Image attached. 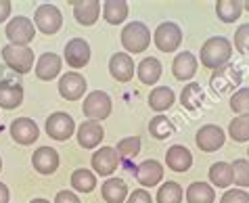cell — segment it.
<instances>
[{
    "mask_svg": "<svg viewBox=\"0 0 249 203\" xmlns=\"http://www.w3.org/2000/svg\"><path fill=\"white\" fill-rule=\"evenodd\" d=\"M75 134H78V143L82 149H96V147L101 145V141L105 138V130H103L101 122H82L80 128L75 130Z\"/></svg>",
    "mask_w": 249,
    "mask_h": 203,
    "instance_id": "2e32d148",
    "label": "cell"
},
{
    "mask_svg": "<svg viewBox=\"0 0 249 203\" xmlns=\"http://www.w3.org/2000/svg\"><path fill=\"white\" fill-rule=\"evenodd\" d=\"M241 13H243V2H239V0H220V2H216V15L224 23L237 21Z\"/></svg>",
    "mask_w": 249,
    "mask_h": 203,
    "instance_id": "f546056e",
    "label": "cell"
},
{
    "mask_svg": "<svg viewBox=\"0 0 249 203\" xmlns=\"http://www.w3.org/2000/svg\"><path fill=\"white\" fill-rule=\"evenodd\" d=\"M82 113L92 122H103L111 115V96L103 90H92L84 99L82 105Z\"/></svg>",
    "mask_w": 249,
    "mask_h": 203,
    "instance_id": "3957f363",
    "label": "cell"
},
{
    "mask_svg": "<svg viewBox=\"0 0 249 203\" xmlns=\"http://www.w3.org/2000/svg\"><path fill=\"white\" fill-rule=\"evenodd\" d=\"M149 132L153 138H157V141H163V138H170L174 134L176 128L165 115H155L153 120L149 122Z\"/></svg>",
    "mask_w": 249,
    "mask_h": 203,
    "instance_id": "836d02e7",
    "label": "cell"
},
{
    "mask_svg": "<svg viewBox=\"0 0 249 203\" xmlns=\"http://www.w3.org/2000/svg\"><path fill=\"white\" fill-rule=\"evenodd\" d=\"M182 197H184L182 186L178 183H174V180L163 183L157 191V203H180Z\"/></svg>",
    "mask_w": 249,
    "mask_h": 203,
    "instance_id": "d6a6232c",
    "label": "cell"
},
{
    "mask_svg": "<svg viewBox=\"0 0 249 203\" xmlns=\"http://www.w3.org/2000/svg\"><path fill=\"white\" fill-rule=\"evenodd\" d=\"M153 42L161 53H174L182 42L180 25L174 23V21H163V23H159L153 34Z\"/></svg>",
    "mask_w": 249,
    "mask_h": 203,
    "instance_id": "8992f818",
    "label": "cell"
},
{
    "mask_svg": "<svg viewBox=\"0 0 249 203\" xmlns=\"http://www.w3.org/2000/svg\"><path fill=\"white\" fill-rule=\"evenodd\" d=\"M103 17L111 25L124 23L128 17V2H124V0H107V2H103Z\"/></svg>",
    "mask_w": 249,
    "mask_h": 203,
    "instance_id": "4316f807",
    "label": "cell"
},
{
    "mask_svg": "<svg viewBox=\"0 0 249 203\" xmlns=\"http://www.w3.org/2000/svg\"><path fill=\"white\" fill-rule=\"evenodd\" d=\"M2 61L6 67H11L17 74H27L34 67V53L30 46H15L6 44L2 48Z\"/></svg>",
    "mask_w": 249,
    "mask_h": 203,
    "instance_id": "277c9868",
    "label": "cell"
},
{
    "mask_svg": "<svg viewBox=\"0 0 249 203\" xmlns=\"http://www.w3.org/2000/svg\"><path fill=\"white\" fill-rule=\"evenodd\" d=\"M136 75H138V80H141L142 84L153 86V84L161 78V63H159V59H155V57L142 59L136 65Z\"/></svg>",
    "mask_w": 249,
    "mask_h": 203,
    "instance_id": "d4e9b609",
    "label": "cell"
},
{
    "mask_svg": "<svg viewBox=\"0 0 249 203\" xmlns=\"http://www.w3.org/2000/svg\"><path fill=\"white\" fill-rule=\"evenodd\" d=\"M243 9H245V11H249V0H247V2H243Z\"/></svg>",
    "mask_w": 249,
    "mask_h": 203,
    "instance_id": "bcb514c9",
    "label": "cell"
},
{
    "mask_svg": "<svg viewBox=\"0 0 249 203\" xmlns=\"http://www.w3.org/2000/svg\"><path fill=\"white\" fill-rule=\"evenodd\" d=\"M247 155H249V149H247Z\"/></svg>",
    "mask_w": 249,
    "mask_h": 203,
    "instance_id": "c3c4849f",
    "label": "cell"
},
{
    "mask_svg": "<svg viewBox=\"0 0 249 203\" xmlns=\"http://www.w3.org/2000/svg\"><path fill=\"white\" fill-rule=\"evenodd\" d=\"M197 57L189 51H184L180 55L174 57V63H172V72H174V78L180 82H189L193 80V75L197 74Z\"/></svg>",
    "mask_w": 249,
    "mask_h": 203,
    "instance_id": "ac0fdd59",
    "label": "cell"
},
{
    "mask_svg": "<svg viewBox=\"0 0 249 203\" xmlns=\"http://www.w3.org/2000/svg\"><path fill=\"white\" fill-rule=\"evenodd\" d=\"M23 103V86L11 80L0 82V107L2 109H17Z\"/></svg>",
    "mask_w": 249,
    "mask_h": 203,
    "instance_id": "7402d4cb",
    "label": "cell"
},
{
    "mask_svg": "<svg viewBox=\"0 0 249 203\" xmlns=\"http://www.w3.org/2000/svg\"><path fill=\"white\" fill-rule=\"evenodd\" d=\"M126 203H153V199H151L149 191H144V188H136L134 193L128 195Z\"/></svg>",
    "mask_w": 249,
    "mask_h": 203,
    "instance_id": "60d3db41",
    "label": "cell"
},
{
    "mask_svg": "<svg viewBox=\"0 0 249 203\" xmlns=\"http://www.w3.org/2000/svg\"><path fill=\"white\" fill-rule=\"evenodd\" d=\"M61 65H63V63H61L59 55H54V53L40 55V59L36 61V75H38V80H42V82L54 80L61 74Z\"/></svg>",
    "mask_w": 249,
    "mask_h": 203,
    "instance_id": "d6986e66",
    "label": "cell"
},
{
    "mask_svg": "<svg viewBox=\"0 0 249 203\" xmlns=\"http://www.w3.org/2000/svg\"><path fill=\"white\" fill-rule=\"evenodd\" d=\"M4 32H6L9 42L15 46H27L34 38H36V25H34L32 19H27L23 15L13 17L9 23H6Z\"/></svg>",
    "mask_w": 249,
    "mask_h": 203,
    "instance_id": "5b68a950",
    "label": "cell"
},
{
    "mask_svg": "<svg viewBox=\"0 0 249 203\" xmlns=\"http://www.w3.org/2000/svg\"><path fill=\"white\" fill-rule=\"evenodd\" d=\"M134 172H136V180L142 186H155L161 183V178H163V166L159 164L157 159H147V162H142Z\"/></svg>",
    "mask_w": 249,
    "mask_h": 203,
    "instance_id": "ffe728a7",
    "label": "cell"
},
{
    "mask_svg": "<svg viewBox=\"0 0 249 203\" xmlns=\"http://www.w3.org/2000/svg\"><path fill=\"white\" fill-rule=\"evenodd\" d=\"M65 61L73 69L86 67L90 61V44L84 38H71L65 44Z\"/></svg>",
    "mask_w": 249,
    "mask_h": 203,
    "instance_id": "7c38bea8",
    "label": "cell"
},
{
    "mask_svg": "<svg viewBox=\"0 0 249 203\" xmlns=\"http://www.w3.org/2000/svg\"><path fill=\"white\" fill-rule=\"evenodd\" d=\"M54 203H80V197L73 191H59L57 197H54Z\"/></svg>",
    "mask_w": 249,
    "mask_h": 203,
    "instance_id": "b9f144b4",
    "label": "cell"
},
{
    "mask_svg": "<svg viewBox=\"0 0 249 203\" xmlns=\"http://www.w3.org/2000/svg\"><path fill=\"white\" fill-rule=\"evenodd\" d=\"M232 167V183L237 186H249V159H234V164H231Z\"/></svg>",
    "mask_w": 249,
    "mask_h": 203,
    "instance_id": "d590c367",
    "label": "cell"
},
{
    "mask_svg": "<svg viewBox=\"0 0 249 203\" xmlns=\"http://www.w3.org/2000/svg\"><path fill=\"white\" fill-rule=\"evenodd\" d=\"M165 164L172 172H178V174H184L189 167L193 166V155L191 151L182 145H174L170 147L168 153H165Z\"/></svg>",
    "mask_w": 249,
    "mask_h": 203,
    "instance_id": "44dd1931",
    "label": "cell"
},
{
    "mask_svg": "<svg viewBox=\"0 0 249 203\" xmlns=\"http://www.w3.org/2000/svg\"><path fill=\"white\" fill-rule=\"evenodd\" d=\"M210 183L218 188H228L232 185V167L226 162L212 164L210 167Z\"/></svg>",
    "mask_w": 249,
    "mask_h": 203,
    "instance_id": "f1b7e54d",
    "label": "cell"
},
{
    "mask_svg": "<svg viewBox=\"0 0 249 203\" xmlns=\"http://www.w3.org/2000/svg\"><path fill=\"white\" fill-rule=\"evenodd\" d=\"M101 15V2L96 0H86V2H73V17L80 25L90 27L96 23Z\"/></svg>",
    "mask_w": 249,
    "mask_h": 203,
    "instance_id": "603a6c76",
    "label": "cell"
},
{
    "mask_svg": "<svg viewBox=\"0 0 249 203\" xmlns=\"http://www.w3.org/2000/svg\"><path fill=\"white\" fill-rule=\"evenodd\" d=\"M101 193H103V199L107 203H124L128 199V185L124 183L122 178H109L105 180V185L101 186Z\"/></svg>",
    "mask_w": 249,
    "mask_h": 203,
    "instance_id": "cb8c5ba5",
    "label": "cell"
},
{
    "mask_svg": "<svg viewBox=\"0 0 249 203\" xmlns=\"http://www.w3.org/2000/svg\"><path fill=\"white\" fill-rule=\"evenodd\" d=\"M11 136H13V141L19 143V145H34L38 141V136H40V128H38V124L30 120V117H19V120H13L11 122Z\"/></svg>",
    "mask_w": 249,
    "mask_h": 203,
    "instance_id": "4fadbf2b",
    "label": "cell"
},
{
    "mask_svg": "<svg viewBox=\"0 0 249 203\" xmlns=\"http://www.w3.org/2000/svg\"><path fill=\"white\" fill-rule=\"evenodd\" d=\"M11 199V193H9V186L0 183V203H9Z\"/></svg>",
    "mask_w": 249,
    "mask_h": 203,
    "instance_id": "ee69618b",
    "label": "cell"
},
{
    "mask_svg": "<svg viewBox=\"0 0 249 203\" xmlns=\"http://www.w3.org/2000/svg\"><path fill=\"white\" fill-rule=\"evenodd\" d=\"M115 151H117V155L124 157V159L134 157V155H138V151H141V138H138V136H128V138H122V141L117 143Z\"/></svg>",
    "mask_w": 249,
    "mask_h": 203,
    "instance_id": "74e56055",
    "label": "cell"
},
{
    "mask_svg": "<svg viewBox=\"0 0 249 203\" xmlns=\"http://www.w3.org/2000/svg\"><path fill=\"white\" fill-rule=\"evenodd\" d=\"M176 101V94H174V90H172L170 86H157L151 90V94H149V105H151V109H155V111H168L172 105H174Z\"/></svg>",
    "mask_w": 249,
    "mask_h": 203,
    "instance_id": "484cf974",
    "label": "cell"
},
{
    "mask_svg": "<svg viewBox=\"0 0 249 203\" xmlns=\"http://www.w3.org/2000/svg\"><path fill=\"white\" fill-rule=\"evenodd\" d=\"M203 101H205V92H203L201 84L191 82V84H186V86L182 88L180 103H182V107H184V109L195 111V109L201 107V103H203Z\"/></svg>",
    "mask_w": 249,
    "mask_h": 203,
    "instance_id": "83f0119b",
    "label": "cell"
},
{
    "mask_svg": "<svg viewBox=\"0 0 249 203\" xmlns=\"http://www.w3.org/2000/svg\"><path fill=\"white\" fill-rule=\"evenodd\" d=\"M199 55H201V65L216 72V69L228 65V61L232 57V44L224 36H213L203 42Z\"/></svg>",
    "mask_w": 249,
    "mask_h": 203,
    "instance_id": "6da1fadb",
    "label": "cell"
},
{
    "mask_svg": "<svg viewBox=\"0 0 249 203\" xmlns=\"http://www.w3.org/2000/svg\"><path fill=\"white\" fill-rule=\"evenodd\" d=\"M228 134L237 143H247L249 141V115H237L228 126Z\"/></svg>",
    "mask_w": 249,
    "mask_h": 203,
    "instance_id": "e575fe53",
    "label": "cell"
},
{
    "mask_svg": "<svg viewBox=\"0 0 249 203\" xmlns=\"http://www.w3.org/2000/svg\"><path fill=\"white\" fill-rule=\"evenodd\" d=\"M75 132V122L69 113L63 111H57V113L48 115L46 120V134L54 138V141H67L71 138V134Z\"/></svg>",
    "mask_w": 249,
    "mask_h": 203,
    "instance_id": "9c48e42d",
    "label": "cell"
},
{
    "mask_svg": "<svg viewBox=\"0 0 249 203\" xmlns=\"http://www.w3.org/2000/svg\"><path fill=\"white\" fill-rule=\"evenodd\" d=\"M224 141H226L224 130L220 128V126H216V124H205V126H201V128L197 130V134H195L197 147L201 151H205V153L218 151L220 147L224 145Z\"/></svg>",
    "mask_w": 249,
    "mask_h": 203,
    "instance_id": "30bf717a",
    "label": "cell"
},
{
    "mask_svg": "<svg viewBox=\"0 0 249 203\" xmlns=\"http://www.w3.org/2000/svg\"><path fill=\"white\" fill-rule=\"evenodd\" d=\"M216 193L207 183H193L186 188V201L189 203H213Z\"/></svg>",
    "mask_w": 249,
    "mask_h": 203,
    "instance_id": "1f68e13d",
    "label": "cell"
},
{
    "mask_svg": "<svg viewBox=\"0 0 249 203\" xmlns=\"http://www.w3.org/2000/svg\"><path fill=\"white\" fill-rule=\"evenodd\" d=\"M109 74L117 82H130L134 78V61L128 53H115L109 59Z\"/></svg>",
    "mask_w": 249,
    "mask_h": 203,
    "instance_id": "e0dca14e",
    "label": "cell"
},
{
    "mask_svg": "<svg viewBox=\"0 0 249 203\" xmlns=\"http://www.w3.org/2000/svg\"><path fill=\"white\" fill-rule=\"evenodd\" d=\"M11 9L13 6H11L9 0H0V23L11 17Z\"/></svg>",
    "mask_w": 249,
    "mask_h": 203,
    "instance_id": "7bdbcfd3",
    "label": "cell"
},
{
    "mask_svg": "<svg viewBox=\"0 0 249 203\" xmlns=\"http://www.w3.org/2000/svg\"><path fill=\"white\" fill-rule=\"evenodd\" d=\"M231 109L237 115H249V88L234 90V94L231 96Z\"/></svg>",
    "mask_w": 249,
    "mask_h": 203,
    "instance_id": "8d00e7d4",
    "label": "cell"
},
{
    "mask_svg": "<svg viewBox=\"0 0 249 203\" xmlns=\"http://www.w3.org/2000/svg\"><path fill=\"white\" fill-rule=\"evenodd\" d=\"M234 48L241 55H247L249 57V23H243L237 27V32H234Z\"/></svg>",
    "mask_w": 249,
    "mask_h": 203,
    "instance_id": "f35d334b",
    "label": "cell"
},
{
    "mask_svg": "<svg viewBox=\"0 0 249 203\" xmlns=\"http://www.w3.org/2000/svg\"><path fill=\"white\" fill-rule=\"evenodd\" d=\"M88 88V82L82 74L78 72H69L65 75H61L59 80V94L63 96L65 101H78L84 96Z\"/></svg>",
    "mask_w": 249,
    "mask_h": 203,
    "instance_id": "8fae6325",
    "label": "cell"
},
{
    "mask_svg": "<svg viewBox=\"0 0 249 203\" xmlns=\"http://www.w3.org/2000/svg\"><path fill=\"white\" fill-rule=\"evenodd\" d=\"M34 25L38 27L42 34L51 36V34H57L63 25V15L54 4H40L36 9V15H34Z\"/></svg>",
    "mask_w": 249,
    "mask_h": 203,
    "instance_id": "ba28073f",
    "label": "cell"
},
{
    "mask_svg": "<svg viewBox=\"0 0 249 203\" xmlns=\"http://www.w3.org/2000/svg\"><path fill=\"white\" fill-rule=\"evenodd\" d=\"M241 78H243V75H241L239 67L224 65V67H220V69H216V72L212 74L210 86H212V90L216 94H226V92H232L234 88L241 86Z\"/></svg>",
    "mask_w": 249,
    "mask_h": 203,
    "instance_id": "52a82bcc",
    "label": "cell"
},
{
    "mask_svg": "<svg viewBox=\"0 0 249 203\" xmlns=\"http://www.w3.org/2000/svg\"><path fill=\"white\" fill-rule=\"evenodd\" d=\"M32 166L38 174L51 176V174H54L59 167V153L54 149H51V147H40V149H36L32 155Z\"/></svg>",
    "mask_w": 249,
    "mask_h": 203,
    "instance_id": "9a60e30c",
    "label": "cell"
},
{
    "mask_svg": "<svg viewBox=\"0 0 249 203\" xmlns=\"http://www.w3.org/2000/svg\"><path fill=\"white\" fill-rule=\"evenodd\" d=\"M220 203H249V193H245L243 188H228Z\"/></svg>",
    "mask_w": 249,
    "mask_h": 203,
    "instance_id": "ab89813d",
    "label": "cell"
},
{
    "mask_svg": "<svg viewBox=\"0 0 249 203\" xmlns=\"http://www.w3.org/2000/svg\"><path fill=\"white\" fill-rule=\"evenodd\" d=\"M71 188H75L78 193H92L96 188L94 172L86 170V167H78V170L71 174Z\"/></svg>",
    "mask_w": 249,
    "mask_h": 203,
    "instance_id": "4dcf8cb0",
    "label": "cell"
},
{
    "mask_svg": "<svg viewBox=\"0 0 249 203\" xmlns=\"http://www.w3.org/2000/svg\"><path fill=\"white\" fill-rule=\"evenodd\" d=\"M30 203H51V201H48V199H42V197H38V199H32Z\"/></svg>",
    "mask_w": 249,
    "mask_h": 203,
    "instance_id": "f6af8a7d",
    "label": "cell"
},
{
    "mask_svg": "<svg viewBox=\"0 0 249 203\" xmlns=\"http://www.w3.org/2000/svg\"><path fill=\"white\" fill-rule=\"evenodd\" d=\"M120 166V155L113 147H101L99 151H94L92 155V170L99 176H111Z\"/></svg>",
    "mask_w": 249,
    "mask_h": 203,
    "instance_id": "5bb4252c",
    "label": "cell"
},
{
    "mask_svg": "<svg viewBox=\"0 0 249 203\" xmlns=\"http://www.w3.org/2000/svg\"><path fill=\"white\" fill-rule=\"evenodd\" d=\"M122 44L128 53H144L151 44V32L142 21H130L122 30Z\"/></svg>",
    "mask_w": 249,
    "mask_h": 203,
    "instance_id": "7a4b0ae2",
    "label": "cell"
},
{
    "mask_svg": "<svg viewBox=\"0 0 249 203\" xmlns=\"http://www.w3.org/2000/svg\"><path fill=\"white\" fill-rule=\"evenodd\" d=\"M0 170H2V159H0Z\"/></svg>",
    "mask_w": 249,
    "mask_h": 203,
    "instance_id": "7dc6e473",
    "label": "cell"
}]
</instances>
